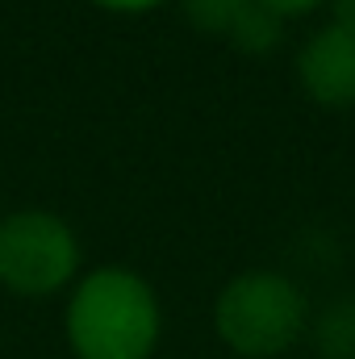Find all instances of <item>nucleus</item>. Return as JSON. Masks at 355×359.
I'll return each mask as SVG.
<instances>
[{"label": "nucleus", "mask_w": 355, "mask_h": 359, "mask_svg": "<svg viewBox=\"0 0 355 359\" xmlns=\"http://www.w3.org/2000/svg\"><path fill=\"white\" fill-rule=\"evenodd\" d=\"M76 234L55 213L21 209L0 222V280L13 292L42 297L63 288L76 271Z\"/></svg>", "instance_id": "obj_3"}, {"label": "nucleus", "mask_w": 355, "mask_h": 359, "mask_svg": "<svg viewBox=\"0 0 355 359\" xmlns=\"http://www.w3.org/2000/svg\"><path fill=\"white\" fill-rule=\"evenodd\" d=\"M67 339L80 359H147L159 339V305L142 276L100 268L67 305Z\"/></svg>", "instance_id": "obj_1"}, {"label": "nucleus", "mask_w": 355, "mask_h": 359, "mask_svg": "<svg viewBox=\"0 0 355 359\" xmlns=\"http://www.w3.org/2000/svg\"><path fill=\"white\" fill-rule=\"evenodd\" d=\"M272 17H297V13H309V8H318L322 0H260Z\"/></svg>", "instance_id": "obj_7"}, {"label": "nucleus", "mask_w": 355, "mask_h": 359, "mask_svg": "<svg viewBox=\"0 0 355 359\" xmlns=\"http://www.w3.org/2000/svg\"><path fill=\"white\" fill-rule=\"evenodd\" d=\"M301 84L322 104H355V21H335L301 50Z\"/></svg>", "instance_id": "obj_4"}, {"label": "nucleus", "mask_w": 355, "mask_h": 359, "mask_svg": "<svg viewBox=\"0 0 355 359\" xmlns=\"http://www.w3.org/2000/svg\"><path fill=\"white\" fill-rule=\"evenodd\" d=\"M217 334L239 355L267 359L297 343L305 326V297L280 271H247L217 297Z\"/></svg>", "instance_id": "obj_2"}, {"label": "nucleus", "mask_w": 355, "mask_h": 359, "mask_svg": "<svg viewBox=\"0 0 355 359\" xmlns=\"http://www.w3.org/2000/svg\"><path fill=\"white\" fill-rule=\"evenodd\" d=\"M251 4H255V0H188V13H192V21L205 25V29H226V34H234L239 21L251 13Z\"/></svg>", "instance_id": "obj_5"}, {"label": "nucleus", "mask_w": 355, "mask_h": 359, "mask_svg": "<svg viewBox=\"0 0 355 359\" xmlns=\"http://www.w3.org/2000/svg\"><path fill=\"white\" fill-rule=\"evenodd\" d=\"M96 4H105V8H121V13H138V8H151V4H159V0H96Z\"/></svg>", "instance_id": "obj_8"}, {"label": "nucleus", "mask_w": 355, "mask_h": 359, "mask_svg": "<svg viewBox=\"0 0 355 359\" xmlns=\"http://www.w3.org/2000/svg\"><path fill=\"white\" fill-rule=\"evenodd\" d=\"M322 351L330 359H355V305L330 309L322 326Z\"/></svg>", "instance_id": "obj_6"}]
</instances>
